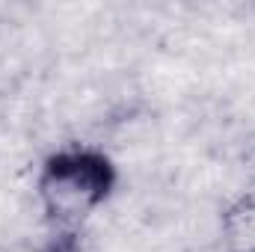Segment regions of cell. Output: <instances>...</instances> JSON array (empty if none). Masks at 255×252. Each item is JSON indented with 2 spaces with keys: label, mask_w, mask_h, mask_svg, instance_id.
<instances>
[{
  "label": "cell",
  "mask_w": 255,
  "mask_h": 252,
  "mask_svg": "<svg viewBox=\"0 0 255 252\" xmlns=\"http://www.w3.org/2000/svg\"><path fill=\"white\" fill-rule=\"evenodd\" d=\"M113 190V166L104 154L89 148H71L54 154L39 175V205L60 223H83Z\"/></svg>",
  "instance_id": "6da1fadb"
},
{
  "label": "cell",
  "mask_w": 255,
  "mask_h": 252,
  "mask_svg": "<svg viewBox=\"0 0 255 252\" xmlns=\"http://www.w3.org/2000/svg\"><path fill=\"white\" fill-rule=\"evenodd\" d=\"M220 241L226 252H255V199H238L220 214Z\"/></svg>",
  "instance_id": "7a4b0ae2"
}]
</instances>
